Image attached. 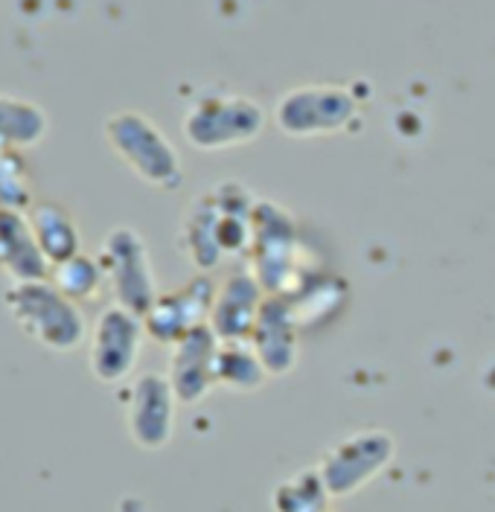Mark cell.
I'll return each instance as SVG.
<instances>
[{"instance_id":"obj_8","label":"cell","mask_w":495,"mask_h":512,"mask_svg":"<svg viewBox=\"0 0 495 512\" xmlns=\"http://www.w3.org/2000/svg\"><path fill=\"white\" fill-rule=\"evenodd\" d=\"M219 335L213 332V326H198L190 335H184L169 358V373L166 379L172 384L178 402H201L216 379V361H219Z\"/></svg>"},{"instance_id":"obj_6","label":"cell","mask_w":495,"mask_h":512,"mask_svg":"<svg viewBox=\"0 0 495 512\" xmlns=\"http://www.w3.org/2000/svg\"><path fill=\"white\" fill-rule=\"evenodd\" d=\"M175 390L166 376L143 373L129 390L126 405V428L134 446L143 451H161L169 446L175 431Z\"/></svg>"},{"instance_id":"obj_9","label":"cell","mask_w":495,"mask_h":512,"mask_svg":"<svg viewBox=\"0 0 495 512\" xmlns=\"http://www.w3.org/2000/svg\"><path fill=\"white\" fill-rule=\"evenodd\" d=\"M50 262L41 254L27 222V213L0 210V271L12 283H35L50 280Z\"/></svg>"},{"instance_id":"obj_13","label":"cell","mask_w":495,"mask_h":512,"mask_svg":"<svg viewBox=\"0 0 495 512\" xmlns=\"http://www.w3.org/2000/svg\"><path fill=\"white\" fill-rule=\"evenodd\" d=\"M50 131L47 111L27 96L0 94V146L27 152Z\"/></svg>"},{"instance_id":"obj_11","label":"cell","mask_w":495,"mask_h":512,"mask_svg":"<svg viewBox=\"0 0 495 512\" xmlns=\"http://www.w3.org/2000/svg\"><path fill=\"white\" fill-rule=\"evenodd\" d=\"M27 222L33 227L35 242L50 265H59L70 256L82 254V230L65 204L53 198H35L27 210Z\"/></svg>"},{"instance_id":"obj_16","label":"cell","mask_w":495,"mask_h":512,"mask_svg":"<svg viewBox=\"0 0 495 512\" xmlns=\"http://www.w3.org/2000/svg\"><path fill=\"white\" fill-rule=\"evenodd\" d=\"M216 379H219V384L231 387V390L251 393L268 379V370H265L263 358L257 355V350L245 347L242 341H228L219 350Z\"/></svg>"},{"instance_id":"obj_17","label":"cell","mask_w":495,"mask_h":512,"mask_svg":"<svg viewBox=\"0 0 495 512\" xmlns=\"http://www.w3.org/2000/svg\"><path fill=\"white\" fill-rule=\"evenodd\" d=\"M35 204V187L30 163L24 152L0 146V210L27 213Z\"/></svg>"},{"instance_id":"obj_10","label":"cell","mask_w":495,"mask_h":512,"mask_svg":"<svg viewBox=\"0 0 495 512\" xmlns=\"http://www.w3.org/2000/svg\"><path fill=\"white\" fill-rule=\"evenodd\" d=\"M260 309H263L260 283L248 274H239V277H231L228 286L216 294L210 326L222 341H242L248 332H254Z\"/></svg>"},{"instance_id":"obj_2","label":"cell","mask_w":495,"mask_h":512,"mask_svg":"<svg viewBox=\"0 0 495 512\" xmlns=\"http://www.w3.org/2000/svg\"><path fill=\"white\" fill-rule=\"evenodd\" d=\"M102 131L114 155L140 181L158 190H175L181 184V158L149 117L137 111H117L105 120Z\"/></svg>"},{"instance_id":"obj_4","label":"cell","mask_w":495,"mask_h":512,"mask_svg":"<svg viewBox=\"0 0 495 512\" xmlns=\"http://www.w3.org/2000/svg\"><path fill=\"white\" fill-rule=\"evenodd\" d=\"M146 326L143 318L123 306H108L99 312L88 338V367L102 384L126 382L134 373L143 350Z\"/></svg>"},{"instance_id":"obj_3","label":"cell","mask_w":495,"mask_h":512,"mask_svg":"<svg viewBox=\"0 0 495 512\" xmlns=\"http://www.w3.org/2000/svg\"><path fill=\"white\" fill-rule=\"evenodd\" d=\"M99 262L117 306L143 318L158 300V280L143 236L134 227L108 230L99 248Z\"/></svg>"},{"instance_id":"obj_5","label":"cell","mask_w":495,"mask_h":512,"mask_svg":"<svg viewBox=\"0 0 495 512\" xmlns=\"http://www.w3.org/2000/svg\"><path fill=\"white\" fill-rule=\"evenodd\" d=\"M394 437L385 431H359L335 443L321 460V478L332 498L359 492L394 460Z\"/></svg>"},{"instance_id":"obj_7","label":"cell","mask_w":495,"mask_h":512,"mask_svg":"<svg viewBox=\"0 0 495 512\" xmlns=\"http://www.w3.org/2000/svg\"><path fill=\"white\" fill-rule=\"evenodd\" d=\"M216 303V288L207 277L190 280L187 286L158 294L155 306L143 315L146 335L158 344L175 347L184 335L204 326V318H210Z\"/></svg>"},{"instance_id":"obj_14","label":"cell","mask_w":495,"mask_h":512,"mask_svg":"<svg viewBox=\"0 0 495 512\" xmlns=\"http://www.w3.org/2000/svg\"><path fill=\"white\" fill-rule=\"evenodd\" d=\"M330 489L321 478V469H303L289 480L277 483L271 495L274 512H330Z\"/></svg>"},{"instance_id":"obj_15","label":"cell","mask_w":495,"mask_h":512,"mask_svg":"<svg viewBox=\"0 0 495 512\" xmlns=\"http://www.w3.org/2000/svg\"><path fill=\"white\" fill-rule=\"evenodd\" d=\"M50 283L59 288L65 297H70L73 303H85L94 300L99 294V288L105 286V271L99 256H88L85 251L76 256H70L65 262L50 268Z\"/></svg>"},{"instance_id":"obj_12","label":"cell","mask_w":495,"mask_h":512,"mask_svg":"<svg viewBox=\"0 0 495 512\" xmlns=\"http://www.w3.org/2000/svg\"><path fill=\"white\" fill-rule=\"evenodd\" d=\"M286 303H265L260 309V318L254 326V338H257V355L263 358L268 376H286L297 361L295 344V323L289 320V309H283Z\"/></svg>"},{"instance_id":"obj_1","label":"cell","mask_w":495,"mask_h":512,"mask_svg":"<svg viewBox=\"0 0 495 512\" xmlns=\"http://www.w3.org/2000/svg\"><path fill=\"white\" fill-rule=\"evenodd\" d=\"M3 306L15 326L47 352H76L85 338H91L79 303L65 297L50 280L12 283L3 291Z\"/></svg>"}]
</instances>
